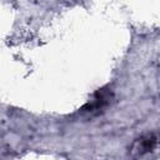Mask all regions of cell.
<instances>
[{"label": "cell", "instance_id": "obj_2", "mask_svg": "<svg viewBox=\"0 0 160 160\" xmlns=\"http://www.w3.org/2000/svg\"><path fill=\"white\" fill-rule=\"evenodd\" d=\"M158 142V138L155 134H148L144 135L134 141L130 149V154L132 156H141L146 152H151Z\"/></svg>", "mask_w": 160, "mask_h": 160}, {"label": "cell", "instance_id": "obj_1", "mask_svg": "<svg viewBox=\"0 0 160 160\" xmlns=\"http://www.w3.org/2000/svg\"><path fill=\"white\" fill-rule=\"evenodd\" d=\"M111 98H112L111 91H109L108 89H101L94 95L92 100H90L81 110L88 115H96L102 109H105L106 105H109V102L111 101Z\"/></svg>", "mask_w": 160, "mask_h": 160}]
</instances>
